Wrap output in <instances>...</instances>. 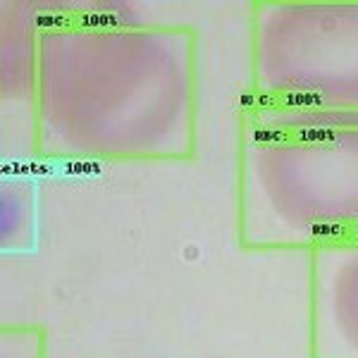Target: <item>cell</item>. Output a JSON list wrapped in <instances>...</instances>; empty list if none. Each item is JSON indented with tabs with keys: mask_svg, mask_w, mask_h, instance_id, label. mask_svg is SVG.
<instances>
[{
	"mask_svg": "<svg viewBox=\"0 0 358 358\" xmlns=\"http://www.w3.org/2000/svg\"><path fill=\"white\" fill-rule=\"evenodd\" d=\"M36 246V184L22 175L3 177V251Z\"/></svg>",
	"mask_w": 358,
	"mask_h": 358,
	"instance_id": "5b68a950",
	"label": "cell"
},
{
	"mask_svg": "<svg viewBox=\"0 0 358 358\" xmlns=\"http://www.w3.org/2000/svg\"><path fill=\"white\" fill-rule=\"evenodd\" d=\"M34 120L43 158H189L196 146V34L84 15L43 22Z\"/></svg>",
	"mask_w": 358,
	"mask_h": 358,
	"instance_id": "6da1fadb",
	"label": "cell"
},
{
	"mask_svg": "<svg viewBox=\"0 0 358 358\" xmlns=\"http://www.w3.org/2000/svg\"><path fill=\"white\" fill-rule=\"evenodd\" d=\"M239 236L248 248L358 241V122L251 108L239 163Z\"/></svg>",
	"mask_w": 358,
	"mask_h": 358,
	"instance_id": "7a4b0ae2",
	"label": "cell"
},
{
	"mask_svg": "<svg viewBox=\"0 0 358 358\" xmlns=\"http://www.w3.org/2000/svg\"><path fill=\"white\" fill-rule=\"evenodd\" d=\"M310 358H358V241L310 251Z\"/></svg>",
	"mask_w": 358,
	"mask_h": 358,
	"instance_id": "277c9868",
	"label": "cell"
},
{
	"mask_svg": "<svg viewBox=\"0 0 358 358\" xmlns=\"http://www.w3.org/2000/svg\"><path fill=\"white\" fill-rule=\"evenodd\" d=\"M45 334L36 325H3L0 356L3 358H45Z\"/></svg>",
	"mask_w": 358,
	"mask_h": 358,
	"instance_id": "8992f818",
	"label": "cell"
},
{
	"mask_svg": "<svg viewBox=\"0 0 358 358\" xmlns=\"http://www.w3.org/2000/svg\"><path fill=\"white\" fill-rule=\"evenodd\" d=\"M258 110L358 122V3H258Z\"/></svg>",
	"mask_w": 358,
	"mask_h": 358,
	"instance_id": "3957f363",
	"label": "cell"
}]
</instances>
